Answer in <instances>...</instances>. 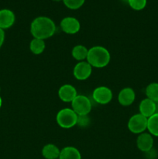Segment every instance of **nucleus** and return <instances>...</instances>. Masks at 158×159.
I'll return each mask as SVG.
<instances>
[{
	"mask_svg": "<svg viewBox=\"0 0 158 159\" xmlns=\"http://www.w3.org/2000/svg\"><path fill=\"white\" fill-rule=\"evenodd\" d=\"M55 32V23L47 16L37 17L30 24V33L33 38L45 40L53 37Z\"/></svg>",
	"mask_w": 158,
	"mask_h": 159,
	"instance_id": "1",
	"label": "nucleus"
},
{
	"mask_svg": "<svg viewBox=\"0 0 158 159\" xmlns=\"http://www.w3.org/2000/svg\"><path fill=\"white\" fill-rule=\"evenodd\" d=\"M111 61L110 52L102 46H94L88 49L86 61L92 68H102L106 67Z\"/></svg>",
	"mask_w": 158,
	"mask_h": 159,
	"instance_id": "2",
	"label": "nucleus"
},
{
	"mask_svg": "<svg viewBox=\"0 0 158 159\" xmlns=\"http://www.w3.org/2000/svg\"><path fill=\"white\" fill-rule=\"evenodd\" d=\"M77 115L71 108L60 110L56 116V121L58 126L64 129H70L77 124Z\"/></svg>",
	"mask_w": 158,
	"mask_h": 159,
	"instance_id": "3",
	"label": "nucleus"
},
{
	"mask_svg": "<svg viewBox=\"0 0 158 159\" xmlns=\"http://www.w3.org/2000/svg\"><path fill=\"white\" fill-rule=\"evenodd\" d=\"M148 118L140 113H136L132 116L128 121V129L135 134H140L147 130Z\"/></svg>",
	"mask_w": 158,
	"mask_h": 159,
	"instance_id": "4",
	"label": "nucleus"
},
{
	"mask_svg": "<svg viewBox=\"0 0 158 159\" xmlns=\"http://www.w3.org/2000/svg\"><path fill=\"white\" fill-rule=\"evenodd\" d=\"M91 102L87 96L77 95L71 102V109L77 115H88L91 111Z\"/></svg>",
	"mask_w": 158,
	"mask_h": 159,
	"instance_id": "5",
	"label": "nucleus"
},
{
	"mask_svg": "<svg viewBox=\"0 0 158 159\" xmlns=\"http://www.w3.org/2000/svg\"><path fill=\"white\" fill-rule=\"evenodd\" d=\"M112 98V92L107 86L97 87L92 92L93 100L100 105H106L109 103Z\"/></svg>",
	"mask_w": 158,
	"mask_h": 159,
	"instance_id": "6",
	"label": "nucleus"
},
{
	"mask_svg": "<svg viewBox=\"0 0 158 159\" xmlns=\"http://www.w3.org/2000/svg\"><path fill=\"white\" fill-rule=\"evenodd\" d=\"M92 73V67L87 61L77 62L73 69V75L77 80H87Z\"/></svg>",
	"mask_w": 158,
	"mask_h": 159,
	"instance_id": "7",
	"label": "nucleus"
},
{
	"mask_svg": "<svg viewBox=\"0 0 158 159\" xmlns=\"http://www.w3.org/2000/svg\"><path fill=\"white\" fill-rule=\"evenodd\" d=\"M60 28L67 34H75L81 30V23L77 19L73 16H67L60 21Z\"/></svg>",
	"mask_w": 158,
	"mask_h": 159,
	"instance_id": "8",
	"label": "nucleus"
},
{
	"mask_svg": "<svg viewBox=\"0 0 158 159\" xmlns=\"http://www.w3.org/2000/svg\"><path fill=\"white\" fill-rule=\"evenodd\" d=\"M139 111L143 116L147 118L150 117L156 113H158V103H156L148 98H146L139 103Z\"/></svg>",
	"mask_w": 158,
	"mask_h": 159,
	"instance_id": "9",
	"label": "nucleus"
},
{
	"mask_svg": "<svg viewBox=\"0 0 158 159\" xmlns=\"http://www.w3.org/2000/svg\"><path fill=\"white\" fill-rule=\"evenodd\" d=\"M153 136H152L150 133H143L138 135L136 138V146L138 149L143 152H147L153 148Z\"/></svg>",
	"mask_w": 158,
	"mask_h": 159,
	"instance_id": "10",
	"label": "nucleus"
},
{
	"mask_svg": "<svg viewBox=\"0 0 158 159\" xmlns=\"http://www.w3.org/2000/svg\"><path fill=\"white\" fill-rule=\"evenodd\" d=\"M77 96L76 89L71 84H65L60 86L58 90V97L64 102H71Z\"/></svg>",
	"mask_w": 158,
	"mask_h": 159,
	"instance_id": "11",
	"label": "nucleus"
},
{
	"mask_svg": "<svg viewBox=\"0 0 158 159\" xmlns=\"http://www.w3.org/2000/svg\"><path fill=\"white\" fill-rule=\"evenodd\" d=\"M136 99V93L132 88L126 87L121 90L118 95V101L122 107H129Z\"/></svg>",
	"mask_w": 158,
	"mask_h": 159,
	"instance_id": "12",
	"label": "nucleus"
},
{
	"mask_svg": "<svg viewBox=\"0 0 158 159\" xmlns=\"http://www.w3.org/2000/svg\"><path fill=\"white\" fill-rule=\"evenodd\" d=\"M15 21V16L9 9H0V28L3 30L13 26Z\"/></svg>",
	"mask_w": 158,
	"mask_h": 159,
	"instance_id": "13",
	"label": "nucleus"
},
{
	"mask_svg": "<svg viewBox=\"0 0 158 159\" xmlns=\"http://www.w3.org/2000/svg\"><path fill=\"white\" fill-rule=\"evenodd\" d=\"M60 153L59 148L54 144H47L42 148V155L45 159H57Z\"/></svg>",
	"mask_w": 158,
	"mask_h": 159,
	"instance_id": "14",
	"label": "nucleus"
},
{
	"mask_svg": "<svg viewBox=\"0 0 158 159\" xmlns=\"http://www.w3.org/2000/svg\"><path fill=\"white\" fill-rule=\"evenodd\" d=\"M59 159H81V155L76 148L68 146L60 150Z\"/></svg>",
	"mask_w": 158,
	"mask_h": 159,
	"instance_id": "15",
	"label": "nucleus"
},
{
	"mask_svg": "<svg viewBox=\"0 0 158 159\" xmlns=\"http://www.w3.org/2000/svg\"><path fill=\"white\" fill-rule=\"evenodd\" d=\"M88 49L84 45H76L73 48L72 51H71V55L72 57L75 59L76 61H84L86 60L87 57H88Z\"/></svg>",
	"mask_w": 158,
	"mask_h": 159,
	"instance_id": "16",
	"label": "nucleus"
},
{
	"mask_svg": "<svg viewBox=\"0 0 158 159\" xmlns=\"http://www.w3.org/2000/svg\"><path fill=\"white\" fill-rule=\"evenodd\" d=\"M46 48V43L43 40L41 39L33 38L29 43V50L35 55L41 54Z\"/></svg>",
	"mask_w": 158,
	"mask_h": 159,
	"instance_id": "17",
	"label": "nucleus"
},
{
	"mask_svg": "<svg viewBox=\"0 0 158 159\" xmlns=\"http://www.w3.org/2000/svg\"><path fill=\"white\" fill-rule=\"evenodd\" d=\"M147 130L152 136L158 138V113H156L148 118Z\"/></svg>",
	"mask_w": 158,
	"mask_h": 159,
	"instance_id": "18",
	"label": "nucleus"
},
{
	"mask_svg": "<svg viewBox=\"0 0 158 159\" xmlns=\"http://www.w3.org/2000/svg\"><path fill=\"white\" fill-rule=\"evenodd\" d=\"M147 98L151 99L152 101L158 103V83L152 82L149 84L145 90Z\"/></svg>",
	"mask_w": 158,
	"mask_h": 159,
	"instance_id": "19",
	"label": "nucleus"
},
{
	"mask_svg": "<svg viewBox=\"0 0 158 159\" xmlns=\"http://www.w3.org/2000/svg\"><path fill=\"white\" fill-rule=\"evenodd\" d=\"M63 2L67 8L71 10H76L81 7L85 2V0H63Z\"/></svg>",
	"mask_w": 158,
	"mask_h": 159,
	"instance_id": "20",
	"label": "nucleus"
},
{
	"mask_svg": "<svg viewBox=\"0 0 158 159\" xmlns=\"http://www.w3.org/2000/svg\"><path fill=\"white\" fill-rule=\"evenodd\" d=\"M129 6L136 11L143 10L146 7L147 0H128Z\"/></svg>",
	"mask_w": 158,
	"mask_h": 159,
	"instance_id": "21",
	"label": "nucleus"
},
{
	"mask_svg": "<svg viewBox=\"0 0 158 159\" xmlns=\"http://www.w3.org/2000/svg\"><path fill=\"white\" fill-rule=\"evenodd\" d=\"M91 124V118L88 115H77V124L81 128H86Z\"/></svg>",
	"mask_w": 158,
	"mask_h": 159,
	"instance_id": "22",
	"label": "nucleus"
},
{
	"mask_svg": "<svg viewBox=\"0 0 158 159\" xmlns=\"http://www.w3.org/2000/svg\"><path fill=\"white\" fill-rule=\"evenodd\" d=\"M145 155L147 159H155L157 157V152L153 148L150 151L145 152Z\"/></svg>",
	"mask_w": 158,
	"mask_h": 159,
	"instance_id": "23",
	"label": "nucleus"
},
{
	"mask_svg": "<svg viewBox=\"0 0 158 159\" xmlns=\"http://www.w3.org/2000/svg\"><path fill=\"white\" fill-rule=\"evenodd\" d=\"M5 41V31L0 28V48Z\"/></svg>",
	"mask_w": 158,
	"mask_h": 159,
	"instance_id": "24",
	"label": "nucleus"
},
{
	"mask_svg": "<svg viewBox=\"0 0 158 159\" xmlns=\"http://www.w3.org/2000/svg\"><path fill=\"white\" fill-rule=\"evenodd\" d=\"M2 99L1 96H0V108L2 107Z\"/></svg>",
	"mask_w": 158,
	"mask_h": 159,
	"instance_id": "25",
	"label": "nucleus"
},
{
	"mask_svg": "<svg viewBox=\"0 0 158 159\" xmlns=\"http://www.w3.org/2000/svg\"><path fill=\"white\" fill-rule=\"evenodd\" d=\"M54 2H60V1H63V0H53Z\"/></svg>",
	"mask_w": 158,
	"mask_h": 159,
	"instance_id": "26",
	"label": "nucleus"
},
{
	"mask_svg": "<svg viewBox=\"0 0 158 159\" xmlns=\"http://www.w3.org/2000/svg\"><path fill=\"white\" fill-rule=\"evenodd\" d=\"M122 1H128V0H122Z\"/></svg>",
	"mask_w": 158,
	"mask_h": 159,
	"instance_id": "27",
	"label": "nucleus"
},
{
	"mask_svg": "<svg viewBox=\"0 0 158 159\" xmlns=\"http://www.w3.org/2000/svg\"><path fill=\"white\" fill-rule=\"evenodd\" d=\"M0 91H1V88H0Z\"/></svg>",
	"mask_w": 158,
	"mask_h": 159,
	"instance_id": "28",
	"label": "nucleus"
}]
</instances>
